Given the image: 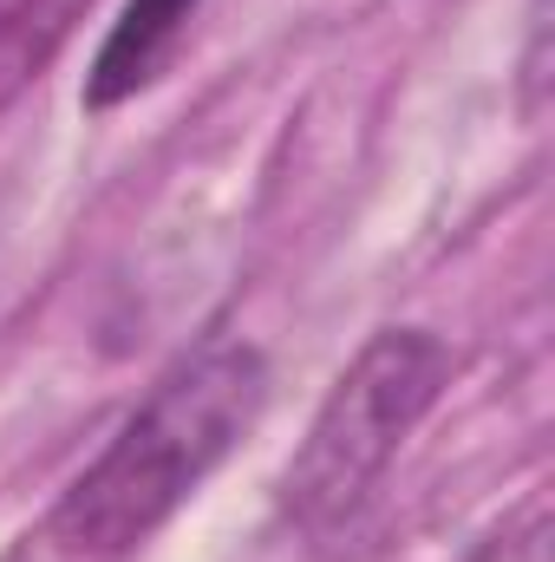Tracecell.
Returning a JSON list of instances; mask_svg holds the SVG:
<instances>
[{
    "label": "cell",
    "mask_w": 555,
    "mask_h": 562,
    "mask_svg": "<svg viewBox=\"0 0 555 562\" xmlns=\"http://www.w3.org/2000/svg\"><path fill=\"white\" fill-rule=\"evenodd\" d=\"M203 0H125V13L112 20L92 72H86V105L92 112H112L125 99H138L144 86H157L190 33Z\"/></svg>",
    "instance_id": "obj_3"
},
{
    "label": "cell",
    "mask_w": 555,
    "mask_h": 562,
    "mask_svg": "<svg viewBox=\"0 0 555 562\" xmlns=\"http://www.w3.org/2000/svg\"><path fill=\"white\" fill-rule=\"evenodd\" d=\"M451 380V353L438 334L424 327H380L347 373L333 380V393L320 400V413L307 425L281 497L287 517L307 537H333L386 477V464L399 458V445L418 431V419L438 406Z\"/></svg>",
    "instance_id": "obj_2"
},
{
    "label": "cell",
    "mask_w": 555,
    "mask_h": 562,
    "mask_svg": "<svg viewBox=\"0 0 555 562\" xmlns=\"http://www.w3.org/2000/svg\"><path fill=\"white\" fill-rule=\"evenodd\" d=\"M92 0H0V112L59 59Z\"/></svg>",
    "instance_id": "obj_4"
},
{
    "label": "cell",
    "mask_w": 555,
    "mask_h": 562,
    "mask_svg": "<svg viewBox=\"0 0 555 562\" xmlns=\"http://www.w3.org/2000/svg\"><path fill=\"white\" fill-rule=\"evenodd\" d=\"M269 360L249 340H209L177 360L150 400L118 425V438L66 484L53 510V537L72 557H118L229 458V445L262 419Z\"/></svg>",
    "instance_id": "obj_1"
}]
</instances>
